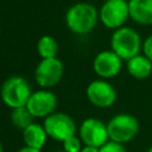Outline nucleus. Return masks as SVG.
I'll return each mask as SVG.
<instances>
[{"label":"nucleus","instance_id":"obj_1","mask_svg":"<svg viewBox=\"0 0 152 152\" xmlns=\"http://www.w3.org/2000/svg\"><path fill=\"white\" fill-rule=\"evenodd\" d=\"M99 19V11L89 2H77L65 13L66 26L76 34H87L91 32Z\"/></svg>","mask_w":152,"mask_h":152},{"label":"nucleus","instance_id":"obj_2","mask_svg":"<svg viewBox=\"0 0 152 152\" xmlns=\"http://www.w3.org/2000/svg\"><path fill=\"white\" fill-rule=\"evenodd\" d=\"M110 50H113L122 61H128L140 53L142 40L137 30L129 26H122L114 30L110 37Z\"/></svg>","mask_w":152,"mask_h":152},{"label":"nucleus","instance_id":"obj_3","mask_svg":"<svg viewBox=\"0 0 152 152\" xmlns=\"http://www.w3.org/2000/svg\"><path fill=\"white\" fill-rule=\"evenodd\" d=\"M107 129L109 140L124 145L133 140L139 133V121L132 114L119 113L107 122Z\"/></svg>","mask_w":152,"mask_h":152},{"label":"nucleus","instance_id":"obj_4","mask_svg":"<svg viewBox=\"0 0 152 152\" xmlns=\"http://www.w3.org/2000/svg\"><path fill=\"white\" fill-rule=\"evenodd\" d=\"M31 94V88L27 81L20 76H12L7 78L2 83L0 90L1 100L12 109L25 107Z\"/></svg>","mask_w":152,"mask_h":152},{"label":"nucleus","instance_id":"obj_5","mask_svg":"<svg viewBox=\"0 0 152 152\" xmlns=\"http://www.w3.org/2000/svg\"><path fill=\"white\" fill-rule=\"evenodd\" d=\"M99 18L103 26L110 30H116L125 26L129 19V10L127 0H106L100 11Z\"/></svg>","mask_w":152,"mask_h":152},{"label":"nucleus","instance_id":"obj_6","mask_svg":"<svg viewBox=\"0 0 152 152\" xmlns=\"http://www.w3.org/2000/svg\"><path fill=\"white\" fill-rule=\"evenodd\" d=\"M44 128L49 137L55 140L64 141L65 139L75 135L76 124L72 118L65 113H52L45 118Z\"/></svg>","mask_w":152,"mask_h":152},{"label":"nucleus","instance_id":"obj_7","mask_svg":"<svg viewBox=\"0 0 152 152\" xmlns=\"http://www.w3.org/2000/svg\"><path fill=\"white\" fill-rule=\"evenodd\" d=\"M80 138L87 146L102 147L109 141L107 124L96 118L86 119L80 126Z\"/></svg>","mask_w":152,"mask_h":152},{"label":"nucleus","instance_id":"obj_8","mask_svg":"<svg viewBox=\"0 0 152 152\" xmlns=\"http://www.w3.org/2000/svg\"><path fill=\"white\" fill-rule=\"evenodd\" d=\"M64 72L63 63L57 58H45L39 62L34 71L36 82L43 88H51L56 86Z\"/></svg>","mask_w":152,"mask_h":152},{"label":"nucleus","instance_id":"obj_9","mask_svg":"<svg viewBox=\"0 0 152 152\" xmlns=\"http://www.w3.org/2000/svg\"><path fill=\"white\" fill-rule=\"evenodd\" d=\"M89 102L99 108H108L116 101L114 87L106 80H95L90 82L86 90Z\"/></svg>","mask_w":152,"mask_h":152},{"label":"nucleus","instance_id":"obj_10","mask_svg":"<svg viewBox=\"0 0 152 152\" xmlns=\"http://www.w3.org/2000/svg\"><path fill=\"white\" fill-rule=\"evenodd\" d=\"M93 68L96 75L102 80L112 78L120 72L122 68V59L113 50H103L95 56Z\"/></svg>","mask_w":152,"mask_h":152},{"label":"nucleus","instance_id":"obj_11","mask_svg":"<svg viewBox=\"0 0 152 152\" xmlns=\"http://www.w3.org/2000/svg\"><path fill=\"white\" fill-rule=\"evenodd\" d=\"M26 107L33 116L46 118L55 113L57 107V97L50 90H38L31 94Z\"/></svg>","mask_w":152,"mask_h":152},{"label":"nucleus","instance_id":"obj_12","mask_svg":"<svg viewBox=\"0 0 152 152\" xmlns=\"http://www.w3.org/2000/svg\"><path fill=\"white\" fill-rule=\"evenodd\" d=\"M129 19L141 26L152 25V0H128Z\"/></svg>","mask_w":152,"mask_h":152},{"label":"nucleus","instance_id":"obj_13","mask_svg":"<svg viewBox=\"0 0 152 152\" xmlns=\"http://www.w3.org/2000/svg\"><path fill=\"white\" fill-rule=\"evenodd\" d=\"M128 74L137 80H146L152 74V62L145 55H137L126 62Z\"/></svg>","mask_w":152,"mask_h":152},{"label":"nucleus","instance_id":"obj_14","mask_svg":"<svg viewBox=\"0 0 152 152\" xmlns=\"http://www.w3.org/2000/svg\"><path fill=\"white\" fill-rule=\"evenodd\" d=\"M46 137L48 133L44 126H40L38 124H31L23 131V138L26 146L32 148L40 150L46 141Z\"/></svg>","mask_w":152,"mask_h":152},{"label":"nucleus","instance_id":"obj_15","mask_svg":"<svg viewBox=\"0 0 152 152\" xmlns=\"http://www.w3.org/2000/svg\"><path fill=\"white\" fill-rule=\"evenodd\" d=\"M37 51L42 59L53 58L58 52V44L51 36H43L37 43Z\"/></svg>","mask_w":152,"mask_h":152},{"label":"nucleus","instance_id":"obj_16","mask_svg":"<svg viewBox=\"0 0 152 152\" xmlns=\"http://www.w3.org/2000/svg\"><path fill=\"white\" fill-rule=\"evenodd\" d=\"M33 115L30 113V110L27 109V107H19V108H14L11 113V121L13 124V126L18 129H25L26 127H28L32 122Z\"/></svg>","mask_w":152,"mask_h":152},{"label":"nucleus","instance_id":"obj_17","mask_svg":"<svg viewBox=\"0 0 152 152\" xmlns=\"http://www.w3.org/2000/svg\"><path fill=\"white\" fill-rule=\"evenodd\" d=\"M63 147L65 152H81V140L77 137L72 135L63 141Z\"/></svg>","mask_w":152,"mask_h":152},{"label":"nucleus","instance_id":"obj_18","mask_svg":"<svg viewBox=\"0 0 152 152\" xmlns=\"http://www.w3.org/2000/svg\"><path fill=\"white\" fill-rule=\"evenodd\" d=\"M100 152H127V151L122 144L109 140L102 147H100Z\"/></svg>","mask_w":152,"mask_h":152},{"label":"nucleus","instance_id":"obj_19","mask_svg":"<svg viewBox=\"0 0 152 152\" xmlns=\"http://www.w3.org/2000/svg\"><path fill=\"white\" fill-rule=\"evenodd\" d=\"M142 55H145L151 62H152V34L147 36L142 40Z\"/></svg>","mask_w":152,"mask_h":152},{"label":"nucleus","instance_id":"obj_20","mask_svg":"<svg viewBox=\"0 0 152 152\" xmlns=\"http://www.w3.org/2000/svg\"><path fill=\"white\" fill-rule=\"evenodd\" d=\"M81 152H100V148L99 147H93V146H84L82 150H81Z\"/></svg>","mask_w":152,"mask_h":152},{"label":"nucleus","instance_id":"obj_21","mask_svg":"<svg viewBox=\"0 0 152 152\" xmlns=\"http://www.w3.org/2000/svg\"><path fill=\"white\" fill-rule=\"evenodd\" d=\"M17 152H40V150H37V148H32V147H28V146H25L20 150H18Z\"/></svg>","mask_w":152,"mask_h":152},{"label":"nucleus","instance_id":"obj_22","mask_svg":"<svg viewBox=\"0 0 152 152\" xmlns=\"http://www.w3.org/2000/svg\"><path fill=\"white\" fill-rule=\"evenodd\" d=\"M145 152H152V145H151V146H150V147H148V148H147Z\"/></svg>","mask_w":152,"mask_h":152},{"label":"nucleus","instance_id":"obj_23","mask_svg":"<svg viewBox=\"0 0 152 152\" xmlns=\"http://www.w3.org/2000/svg\"><path fill=\"white\" fill-rule=\"evenodd\" d=\"M0 152H4V148H2V145H1V142H0Z\"/></svg>","mask_w":152,"mask_h":152},{"label":"nucleus","instance_id":"obj_24","mask_svg":"<svg viewBox=\"0 0 152 152\" xmlns=\"http://www.w3.org/2000/svg\"><path fill=\"white\" fill-rule=\"evenodd\" d=\"M56 152H65V151H56Z\"/></svg>","mask_w":152,"mask_h":152},{"label":"nucleus","instance_id":"obj_25","mask_svg":"<svg viewBox=\"0 0 152 152\" xmlns=\"http://www.w3.org/2000/svg\"><path fill=\"white\" fill-rule=\"evenodd\" d=\"M0 33H1V26H0Z\"/></svg>","mask_w":152,"mask_h":152},{"label":"nucleus","instance_id":"obj_26","mask_svg":"<svg viewBox=\"0 0 152 152\" xmlns=\"http://www.w3.org/2000/svg\"><path fill=\"white\" fill-rule=\"evenodd\" d=\"M127 1H128V0H127Z\"/></svg>","mask_w":152,"mask_h":152}]
</instances>
